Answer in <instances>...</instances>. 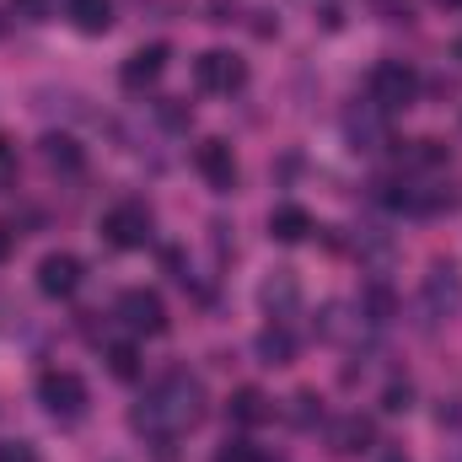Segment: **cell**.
<instances>
[{
    "label": "cell",
    "mask_w": 462,
    "mask_h": 462,
    "mask_svg": "<svg viewBox=\"0 0 462 462\" xmlns=\"http://www.w3.org/2000/svg\"><path fill=\"white\" fill-rule=\"evenodd\" d=\"M414 97H420V70L409 60H382L371 70V103L382 114H403V108H414Z\"/></svg>",
    "instance_id": "6da1fadb"
},
{
    "label": "cell",
    "mask_w": 462,
    "mask_h": 462,
    "mask_svg": "<svg viewBox=\"0 0 462 462\" xmlns=\"http://www.w3.org/2000/svg\"><path fill=\"white\" fill-rule=\"evenodd\" d=\"M38 403L54 420H81L87 414V382L76 371H43L38 376Z\"/></svg>",
    "instance_id": "7a4b0ae2"
},
{
    "label": "cell",
    "mask_w": 462,
    "mask_h": 462,
    "mask_svg": "<svg viewBox=\"0 0 462 462\" xmlns=\"http://www.w3.org/2000/svg\"><path fill=\"white\" fill-rule=\"evenodd\" d=\"M118 318L134 328V334H167V301L156 296V291H145V285H134V291H124L118 296Z\"/></svg>",
    "instance_id": "3957f363"
},
{
    "label": "cell",
    "mask_w": 462,
    "mask_h": 462,
    "mask_svg": "<svg viewBox=\"0 0 462 462\" xmlns=\"http://www.w3.org/2000/svg\"><path fill=\"white\" fill-rule=\"evenodd\" d=\"M194 81H199V92H236V87H247V65L226 49H205L194 60Z\"/></svg>",
    "instance_id": "277c9868"
},
{
    "label": "cell",
    "mask_w": 462,
    "mask_h": 462,
    "mask_svg": "<svg viewBox=\"0 0 462 462\" xmlns=\"http://www.w3.org/2000/svg\"><path fill=\"white\" fill-rule=\"evenodd\" d=\"M103 236H108L114 247H145V242H151V210L134 205V199L114 205V210L103 216Z\"/></svg>",
    "instance_id": "5b68a950"
},
{
    "label": "cell",
    "mask_w": 462,
    "mask_h": 462,
    "mask_svg": "<svg viewBox=\"0 0 462 462\" xmlns=\"http://www.w3.org/2000/svg\"><path fill=\"white\" fill-rule=\"evenodd\" d=\"M167 43H140L124 65H118V81H124V92H145V87H156L162 81V70H167Z\"/></svg>",
    "instance_id": "8992f818"
},
{
    "label": "cell",
    "mask_w": 462,
    "mask_h": 462,
    "mask_svg": "<svg viewBox=\"0 0 462 462\" xmlns=\"http://www.w3.org/2000/svg\"><path fill=\"white\" fill-rule=\"evenodd\" d=\"M194 167H199V178H205L216 194H231V189H236V156H231L226 140H199V145H194Z\"/></svg>",
    "instance_id": "52a82bcc"
},
{
    "label": "cell",
    "mask_w": 462,
    "mask_h": 462,
    "mask_svg": "<svg viewBox=\"0 0 462 462\" xmlns=\"http://www.w3.org/2000/svg\"><path fill=\"white\" fill-rule=\"evenodd\" d=\"M76 285H81V258H76V253H49V258L38 263V291H43V296L65 301V296H76Z\"/></svg>",
    "instance_id": "ba28073f"
},
{
    "label": "cell",
    "mask_w": 462,
    "mask_h": 462,
    "mask_svg": "<svg viewBox=\"0 0 462 462\" xmlns=\"http://www.w3.org/2000/svg\"><path fill=\"white\" fill-rule=\"evenodd\" d=\"M371 441H376V425H371L365 414H345V420L328 430V447H334L339 457H360V452H371Z\"/></svg>",
    "instance_id": "9c48e42d"
},
{
    "label": "cell",
    "mask_w": 462,
    "mask_h": 462,
    "mask_svg": "<svg viewBox=\"0 0 462 462\" xmlns=\"http://www.w3.org/2000/svg\"><path fill=\"white\" fill-rule=\"evenodd\" d=\"M65 16L81 27V32H108L114 27V0H65Z\"/></svg>",
    "instance_id": "30bf717a"
},
{
    "label": "cell",
    "mask_w": 462,
    "mask_h": 462,
    "mask_svg": "<svg viewBox=\"0 0 462 462\" xmlns=\"http://www.w3.org/2000/svg\"><path fill=\"white\" fill-rule=\"evenodd\" d=\"M258 360H263V365H291V360H296V334H291L280 318L258 334Z\"/></svg>",
    "instance_id": "8fae6325"
},
{
    "label": "cell",
    "mask_w": 462,
    "mask_h": 462,
    "mask_svg": "<svg viewBox=\"0 0 462 462\" xmlns=\"http://www.w3.org/2000/svg\"><path fill=\"white\" fill-rule=\"evenodd\" d=\"M226 414H231V425H263L274 409H269V398H263L258 387H236L231 403H226Z\"/></svg>",
    "instance_id": "7c38bea8"
},
{
    "label": "cell",
    "mask_w": 462,
    "mask_h": 462,
    "mask_svg": "<svg viewBox=\"0 0 462 462\" xmlns=\"http://www.w3.org/2000/svg\"><path fill=\"white\" fill-rule=\"evenodd\" d=\"M269 236H274V242H307V236H312V216H307L301 205H280V210L269 216Z\"/></svg>",
    "instance_id": "4fadbf2b"
},
{
    "label": "cell",
    "mask_w": 462,
    "mask_h": 462,
    "mask_svg": "<svg viewBox=\"0 0 462 462\" xmlns=\"http://www.w3.org/2000/svg\"><path fill=\"white\" fill-rule=\"evenodd\" d=\"M425 296H430V307H447V312H452V307L462 301L457 269H452V263H436V269H430V280H425Z\"/></svg>",
    "instance_id": "5bb4252c"
},
{
    "label": "cell",
    "mask_w": 462,
    "mask_h": 462,
    "mask_svg": "<svg viewBox=\"0 0 462 462\" xmlns=\"http://www.w3.org/2000/svg\"><path fill=\"white\" fill-rule=\"evenodd\" d=\"M296 296H301V291H296V274H291V269H274V280H263V307H269L274 318H285V312L296 307Z\"/></svg>",
    "instance_id": "9a60e30c"
},
{
    "label": "cell",
    "mask_w": 462,
    "mask_h": 462,
    "mask_svg": "<svg viewBox=\"0 0 462 462\" xmlns=\"http://www.w3.org/2000/svg\"><path fill=\"white\" fill-rule=\"evenodd\" d=\"M43 162H49L54 172H81L87 156H81V145H76L70 134H49V140H43Z\"/></svg>",
    "instance_id": "2e32d148"
},
{
    "label": "cell",
    "mask_w": 462,
    "mask_h": 462,
    "mask_svg": "<svg viewBox=\"0 0 462 462\" xmlns=\"http://www.w3.org/2000/svg\"><path fill=\"white\" fill-rule=\"evenodd\" d=\"M108 371H114L118 382H134V376H140V355H134V345H114L108 349Z\"/></svg>",
    "instance_id": "e0dca14e"
},
{
    "label": "cell",
    "mask_w": 462,
    "mask_h": 462,
    "mask_svg": "<svg viewBox=\"0 0 462 462\" xmlns=\"http://www.w3.org/2000/svg\"><path fill=\"white\" fill-rule=\"evenodd\" d=\"M365 312H371V323H387V318H393V291L371 285V291H365Z\"/></svg>",
    "instance_id": "ac0fdd59"
},
{
    "label": "cell",
    "mask_w": 462,
    "mask_h": 462,
    "mask_svg": "<svg viewBox=\"0 0 462 462\" xmlns=\"http://www.w3.org/2000/svg\"><path fill=\"white\" fill-rule=\"evenodd\" d=\"M409 403H414V387H409V382H393V387L382 393V409H387V414H403Z\"/></svg>",
    "instance_id": "d6986e66"
},
{
    "label": "cell",
    "mask_w": 462,
    "mask_h": 462,
    "mask_svg": "<svg viewBox=\"0 0 462 462\" xmlns=\"http://www.w3.org/2000/svg\"><path fill=\"white\" fill-rule=\"evenodd\" d=\"M11 11H16L22 22H49V11H54V0H11Z\"/></svg>",
    "instance_id": "ffe728a7"
},
{
    "label": "cell",
    "mask_w": 462,
    "mask_h": 462,
    "mask_svg": "<svg viewBox=\"0 0 462 462\" xmlns=\"http://www.w3.org/2000/svg\"><path fill=\"white\" fill-rule=\"evenodd\" d=\"M441 156H447L441 140H414V151H409V162H420V167H430V162H441Z\"/></svg>",
    "instance_id": "44dd1931"
},
{
    "label": "cell",
    "mask_w": 462,
    "mask_h": 462,
    "mask_svg": "<svg viewBox=\"0 0 462 462\" xmlns=\"http://www.w3.org/2000/svg\"><path fill=\"white\" fill-rule=\"evenodd\" d=\"M0 462H38V452L27 441H0Z\"/></svg>",
    "instance_id": "7402d4cb"
},
{
    "label": "cell",
    "mask_w": 462,
    "mask_h": 462,
    "mask_svg": "<svg viewBox=\"0 0 462 462\" xmlns=\"http://www.w3.org/2000/svg\"><path fill=\"white\" fill-rule=\"evenodd\" d=\"M253 457H258V452H253L247 441H226V447L216 452V462H253Z\"/></svg>",
    "instance_id": "603a6c76"
},
{
    "label": "cell",
    "mask_w": 462,
    "mask_h": 462,
    "mask_svg": "<svg viewBox=\"0 0 462 462\" xmlns=\"http://www.w3.org/2000/svg\"><path fill=\"white\" fill-rule=\"evenodd\" d=\"M312 403H318L312 393H301V398H296V425H312Z\"/></svg>",
    "instance_id": "cb8c5ba5"
},
{
    "label": "cell",
    "mask_w": 462,
    "mask_h": 462,
    "mask_svg": "<svg viewBox=\"0 0 462 462\" xmlns=\"http://www.w3.org/2000/svg\"><path fill=\"white\" fill-rule=\"evenodd\" d=\"M11 247H16V236H11V231L0 226V263H5V258H11Z\"/></svg>",
    "instance_id": "d4e9b609"
},
{
    "label": "cell",
    "mask_w": 462,
    "mask_h": 462,
    "mask_svg": "<svg viewBox=\"0 0 462 462\" xmlns=\"http://www.w3.org/2000/svg\"><path fill=\"white\" fill-rule=\"evenodd\" d=\"M436 5H447V11H452V5H462V0H436Z\"/></svg>",
    "instance_id": "484cf974"
},
{
    "label": "cell",
    "mask_w": 462,
    "mask_h": 462,
    "mask_svg": "<svg viewBox=\"0 0 462 462\" xmlns=\"http://www.w3.org/2000/svg\"><path fill=\"white\" fill-rule=\"evenodd\" d=\"M452 54H457V60H462V38H457V43H452Z\"/></svg>",
    "instance_id": "4316f807"
},
{
    "label": "cell",
    "mask_w": 462,
    "mask_h": 462,
    "mask_svg": "<svg viewBox=\"0 0 462 462\" xmlns=\"http://www.w3.org/2000/svg\"><path fill=\"white\" fill-rule=\"evenodd\" d=\"M0 32H5V16H0Z\"/></svg>",
    "instance_id": "83f0119b"
}]
</instances>
